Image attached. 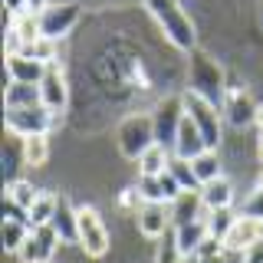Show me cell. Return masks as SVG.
I'll return each instance as SVG.
<instances>
[{
    "instance_id": "d590c367",
    "label": "cell",
    "mask_w": 263,
    "mask_h": 263,
    "mask_svg": "<svg viewBox=\"0 0 263 263\" xmlns=\"http://www.w3.org/2000/svg\"><path fill=\"white\" fill-rule=\"evenodd\" d=\"M257 158H260V168H263V132L257 135Z\"/></svg>"
},
{
    "instance_id": "4fadbf2b",
    "label": "cell",
    "mask_w": 263,
    "mask_h": 263,
    "mask_svg": "<svg viewBox=\"0 0 263 263\" xmlns=\"http://www.w3.org/2000/svg\"><path fill=\"white\" fill-rule=\"evenodd\" d=\"M263 240V220H253V217H237V224L230 227V234L224 237V250H234V253H247L250 247H257Z\"/></svg>"
},
{
    "instance_id": "7c38bea8",
    "label": "cell",
    "mask_w": 263,
    "mask_h": 263,
    "mask_svg": "<svg viewBox=\"0 0 263 263\" xmlns=\"http://www.w3.org/2000/svg\"><path fill=\"white\" fill-rule=\"evenodd\" d=\"M138 230L152 240H161L171 227V204H158V201H142V208L135 214Z\"/></svg>"
},
{
    "instance_id": "44dd1931",
    "label": "cell",
    "mask_w": 263,
    "mask_h": 263,
    "mask_svg": "<svg viewBox=\"0 0 263 263\" xmlns=\"http://www.w3.org/2000/svg\"><path fill=\"white\" fill-rule=\"evenodd\" d=\"M56 208H60V194L53 191H40V197L30 208V227H49L56 217Z\"/></svg>"
},
{
    "instance_id": "d6986e66",
    "label": "cell",
    "mask_w": 263,
    "mask_h": 263,
    "mask_svg": "<svg viewBox=\"0 0 263 263\" xmlns=\"http://www.w3.org/2000/svg\"><path fill=\"white\" fill-rule=\"evenodd\" d=\"M201 201H204V208H208V211L230 208V201H234V184H230L224 175L214 178V181H208V184L201 187Z\"/></svg>"
},
{
    "instance_id": "4dcf8cb0",
    "label": "cell",
    "mask_w": 263,
    "mask_h": 263,
    "mask_svg": "<svg viewBox=\"0 0 263 263\" xmlns=\"http://www.w3.org/2000/svg\"><path fill=\"white\" fill-rule=\"evenodd\" d=\"M240 214L243 217H253V220H263V187H253V191L243 197Z\"/></svg>"
},
{
    "instance_id": "cb8c5ba5",
    "label": "cell",
    "mask_w": 263,
    "mask_h": 263,
    "mask_svg": "<svg viewBox=\"0 0 263 263\" xmlns=\"http://www.w3.org/2000/svg\"><path fill=\"white\" fill-rule=\"evenodd\" d=\"M168 164H171V152L161 148V145H152L142 158H138V171H142V175H164Z\"/></svg>"
},
{
    "instance_id": "d4e9b609",
    "label": "cell",
    "mask_w": 263,
    "mask_h": 263,
    "mask_svg": "<svg viewBox=\"0 0 263 263\" xmlns=\"http://www.w3.org/2000/svg\"><path fill=\"white\" fill-rule=\"evenodd\" d=\"M191 168H194V175H197V181H201V187L208 184V181H214V178H220L224 171H220V158H217V152H201L197 158H191Z\"/></svg>"
},
{
    "instance_id": "83f0119b",
    "label": "cell",
    "mask_w": 263,
    "mask_h": 263,
    "mask_svg": "<svg viewBox=\"0 0 263 263\" xmlns=\"http://www.w3.org/2000/svg\"><path fill=\"white\" fill-rule=\"evenodd\" d=\"M7 197H10L13 204H20V208L30 214V208H33V201L40 197V191L30 184V181H10V184H7Z\"/></svg>"
},
{
    "instance_id": "7a4b0ae2",
    "label": "cell",
    "mask_w": 263,
    "mask_h": 263,
    "mask_svg": "<svg viewBox=\"0 0 263 263\" xmlns=\"http://www.w3.org/2000/svg\"><path fill=\"white\" fill-rule=\"evenodd\" d=\"M181 102H184V115L197 125V132L204 135V145L211 148V152H217L220 138H224V132H220V112L217 105L211 102V99H204L201 92H194V89H187L184 96H181Z\"/></svg>"
},
{
    "instance_id": "e575fe53",
    "label": "cell",
    "mask_w": 263,
    "mask_h": 263,
    "mask_svg": "<svg viewBox=\"0 0 263 263\" xmlns=\"http://www.w3.org/2000/svg\"><path fill=\"white\" fill-rule=\"evenodd\" d=\"M46 7H53V0H30V10L27 13H33V16H40L46 10Z\"/></svg>"
},
{
    "instance_id": "5bb4252c",
    "label": "cell",
    "mask_w": 263,
    "mask_h": 263,
    "mask_svg": "<svg viewBox=\"0 0 263 263\" xmlns=\"http://www.w3.org/2000/svg\"><path fill=\"white\" fill-rule=\"evenodd\" d=\"M49 66H43L40 60H33L27 53H10L7 56V79L13 82H27V86H40V79L46 76Z\"/></svg>"
},
{
    "instance_id": "f1b7e54d",
    "label": "cell",
    "mask_w": 263,
    "mask_h": 263,
    "mask_svg": "<svg viewBox=\"0 0 263 263\" xmlns=\"http://www.w3.org/2000/svg\"><path fill=\"white\" fill-rule=\"evenodd\" d=\"M20 53H27V56H33V60H40L43 66H56V43H53V40H46V36H40L36 43H30V46H23Z\"/></svg>"
},
{
    "instance_id": "d6a6232c",
    "label": "cell",
    "mask_w": 263,
    "mask_h": 263,
    "mask_svg": "<svg viewBox=\"0 0 263 263\" xmlns=\"http://www.w3.org/2000/svg\"><path fill=\"white\" fill-rule=\"evenodd\" d=\"M184 263H227L224 253H217V257H204V253H191V257H184Z\"/></svg>"
},
{
    "instance_id": "8fae6325",
    "label": "cell",
    "mask_w": 263,
    "mask_h": 263,
    "mask_svg": "<svg viewBox=\"0 0 263 263\" xmlns=\"http://www.w3.org/2000/svg\"><path fill=\"white\" fill-rule=\"evenodd\" d=\"M138 197L142 201H158V204H171L175 197L184 191V187L175 181V175L171 171H164V175H142L138 178Z\"/></svg>"
},
{
    "instance_id": "ffe728a7",
    "label": "cell",
    "mask_w": 263,
    "mask_h": 263,
    "mask_svg": "<svg viewBox=\"0 0 263 263\" xmlns=\"http://www.w3.org/2000/svg\"><path fill=\"white\" fill-rule=\"evenodd\" d=\"M27 105H40V86H27V82L7 79L4 109H27Z\"/></svg>"
},
{
    "instance_id": "484cf974",
    "label": "cell",
    "mask_w": 263,
    "mask_h": 263,
    "mask_svg": "<svg viewBox=\"0 0 263 263\" xmlns=\"http://www.w3.org/2000/svg\"><path fill=\"white\" fill-rule=\"evenodd\" d=\"M168 171L175 175V181L184 187V191H201V181H197V175H194V168H191V161H187V158H178V155H171Z\"/></svg>"
},
{
    "instance_id": "9a60e30c",
    "label": "cell",
    "mask_w": 263,
    "mask_h": 263,
    "mask_svg": "<svg viewBox=\"0 0 263 263\" xmlns=\"http://www.w3.org/2000/svg\"><path fill=\"white\" fill-rule=\"evenodd\" d=\"M201 217H208L201 191H181L175 201H171V227L191 224V220H201Z\"/></svg>"
},
{
    "instance_id": "52a82bcc",
    "label": "cell",
    "mask_w": 263,
    "mask_h": 263,
    "mask_svg": "<svg viewBox=\"0 0 263 263\" xmlns=\"http://www.w3.org/2000/svg\"><path fill=\"white\" fill-rule=\"evenodd\" d=\"M220 109V115L230 122V125H237V128H247V125H253L257 122V109L260 105L250 99V92H247L243 86H230L227 92H224V102L217 105Z\"/></svg>"
},
{
    "instance_id": "ba28073f",
    "label": "cell",
    "mask_w": 263,
    "mask_h": 263,
    "mask_svg": "<svg viewBox=\"0 0 263 263\" xmlns=\"http://www.w3.org/2000/svg\"><path fill=\"white\" fill-rule=\"evenodd\" d=\"M79 16H82L79 4H53V7H46V10L40 13V33L56 43V40H63L66 33L76 27Z\"/></svg>"
},
{
    "instance_id": "8992f818",
    "label": "cell",
    "mask_w": 263,
    "mask_h": 263,
    "mask_svg": "<svg viewBox=\"0 0 263 263\" xmlns=\"http://www.w3.org/2000/svg\"><path fill=\"white\" fill-rule=\"evenodd\" d=\"M181 119H184V102H181V99H164L158 109L152 112V122H155V142H158L161 148H168L171 155H175V138H178Z\"/></svg>"
},
{
    "instance_id": "603a6c76",
    "label": "cell",
    "mask_w": 263,
    "mask_h": 263,
    "mask_svg": "<svg viewBox=\"0 0 263 263\" xmlns=\"http://www.w3.org/2000/svg\"><path fill=\"white\" fill-rule=\"evenodd\" d=\"M23 158H27L30 168H43L46 158H49V135H46V132L23 138Z\"/></svg>"
},
{
    "instance_id": "e0dca14e",
    "label": "cell",
    "mask_w": 263,
    "mask_h": 263,
    "mask_svg": "<svg viewBox=\"0 0 263 263\" xmlns=\"http://www.w3.org/2000/svg\"><path fill=\"white\" fill-rule=\"evenodd\" d=\"M201 152H208L204 135L197 132L194 122L184 115V119H181V128H178V138H175V155H178V158H187V161H191V158H197Z\"/></svg>"
},
{
    "instance_id": "4316f807",
    "label": "cell",
    "mask_w": 263,
    "mask_h": 263,
    "mask_svg": "<svg viewBox=\"0 0 263 263\" xmlns=\"http://www.w3.org/2000/svg\"><path fill=\"white\" fill-rule=\"evenodd\" d=\"M237 217L240 214L230 211V208H220V211H208V227H211V237H217V240H224L230 234V227L237 224Z\"/></svg>"
},
{
    "instance_id": "3957f363",
    "label": "cell",
    "mask_w": 263,
    "mask_h": 263,
    "mask_svg": "<svg viewBox=\"0 0 263 263\" xmlns=\"http://www.w3.org/2000/svg\"><path fill=\"white\" fill-rule=\"evenodd\" d=\"M155 142V122L152 115H128L125 122L119 125V152L125 155V158H142Z\"/></svg>"
},
{
    "instance_id": "1f68e13d",
    "label": "cell",
    "mask_w": 263,
    "mask_h": 263,
    "mask_svg": "<svg viewBox=\"0 0 263 263\" xmlns=\"http://www.w3.org/2000/svg\"><path fill=\"white\" fill-rule=\"evenodd\" d=\"M30 10V0H7V16L16 20V16H23Z\"/></svg>"
},
{
    "instance_id": "8d00e7d4",
    "label": "cell",
    "mask_w": 263,
    "mask_h": 263,
    "mask_svg": "<svg viewBox=\"0 0 263 263\" xmlns=\"http://www.w3.org/2000/svg\"><path fill=\"white\" fill-rule=\"evenodd\" d=\"M257 128L263 132V105H260V109H257Z\"/></svg>"
},
{
    "instance_id": "74e56055",
    "label": "cell",
    "mask_w": 263,
    "mask_h": 263,
    "mask_svg": "<svg viewBox=\"0 0 263 263\" xmlns=\"http://www.w3.org/2000/svg\"><path fill=\"white\" fill-rule=\"evenodd\" d=\"M257 187H263V175H260V181H257Z\"/></svg>"
},
{
    "instance_id": "7402d4cb",
    "label": "cell",
    "mask_w": 263,
    "mask_h": 263,
    "mask_svg": "<svg viewBox=\"0 0 263 263\" xmlns=\"http://www.w3.org/2000/svg\"><path fill=\"white\" fill-rule=\"evenodd\" d=\"M30 224L27 220H7L4 217V250L10 253V257H20V250H23V243H27V237H30Z\"/></svg>"
},
{
    "instance_id": "6da1fadb",
    "label": "cell",
    "mask_w": 263,
    "mask_h": 263,
    "mask_svg": "<svg viewBox=\"0 0 263 263\" xmlns=\"http://www.w3.org/2000/svg\"><path fill=\"white\" fill-rule=\"evenodd\" d=\"M145 10L155 16V23L161 27V33L168 36V43L175 49H194L197 43V33H194V23L191 16L184 13V7L178 0H142Z\"/></svg>"
},
{
    "instance_id": "ac0fdd59",
    "label": "cell",
    "mask_w": 263,
    "mask_h": 263,
    "mask_svg": "<svg viewBox=\"0 0 263 263\" xmlns=\"http://www.w3.org/2000/svg\"><path fill=\"white\" fill-rule=\"evenodd\" d=\"M53 230L60 234V240L66 243H79V208H72L69 201L60 194V208L53 217Z\"/></svg>"
},
{
    "instance_id": "836d02e7",
    "label": "cell",
    "mask_w": 263,
    "mask_h": 263,
    "mask_svg": "<svg viewBox=\"0 0 263 263\" xmlns=\"http://www.w3.org/2000/svg\"><path fill=\"white\" fill-rule=\"evenodd\" d=\"M243 263H263V240L257 247H250V250L243 253Z\"/></svg>"
},
{
    "instance_id": "30bf717a",
    "label": "cell",
    "mask_w": 263,
    "mask_h": 263,
    "mask_svg": "<svg viewBox=\"0 0 263 263\" xmlns=\"http://www.w3.org/2000/svg\"><path fill=\"white\" fill-rule=\"evenodd\" d=\"M40 105H46L53 115H63L66 105H69V86H66L60 66H49L46 76L40 79Z\"/></svg>"
},
{
    "instance_id": "2e32d148",
    "label": "cell",
    "mask_w": 263,
    "mask_h": 263,
    "mask_svg": "<svg viewBox=\"0 0 263 263\" xmlns=\"http://www.w3.org/2000/svg\"><path fill=\"white\" fill-rule=\"evenodd\" d=\"M171 234H175L178 250L184 253V257H191V253H197V250H201V243L211 237V227H208V217H201V220H191V224L171 227Z\"/></svg>"
},
{
    "instance_id": "277c9868",
    "label": "cell",
    "mask_w": 263,
    "mask_h": 263,
    "mask_svg": "<svg viewBox=\"0 0 263 263\" xmlns=\"http://www.w3.org/2000/svg\"><path fill=\"white\" fill-rule=\"evenodd\" d=\"M4 122L10 135L30 138V135H40V132L49 135V128L56 125V115L46 105H27V109H4Z\"/></svg>"
},
{
    "instance_id": "f546056e",
    "label": "cell",
    "mask_w": 263,
    "mask_h": 263,
    "mask_svg": "<svg viewBox=\"0 0 263 263\" xmlns=\"http://www.w3.org/2000/svg\"><path fill=\"white\" fill-rule=\"evenodd\" d=\"M155 263H184V253L178 250L175 234H164L158 240V257H155Z\"/></svg>"
},
{
    "instance_id": "5b68a950",
    "label": "cell",
    "mask_w": 263,
    "mask_h": 263,
    "mask_svg": "<svg viewBox=\"0 0 263 263\" xmlns=\"http://www.w3.org/2000/svg\"><path fill=\"white\" fill-rule=\"evenodd\" d=\"M79 247L86 257H105L109 253V230L92 208H79Z\"/></svg>"
},
{
    "instance_id": "9c48e42d",
    "label": "cell",
    "mask_w": 263,
    "mask_h": 263,
    "mask_svg": "<svg viewBox=\"0 0 263 263\" xmlns=\"http://www.w3.org/2000/svg\"><path fill=\"white\" fill-rule=\"evenodd\" d=\"M56 247H60V234L53 230V224L33 227L27 243H23V250H20V263H49L53 253H56Z\"/></svg>"
}]
</instances>
